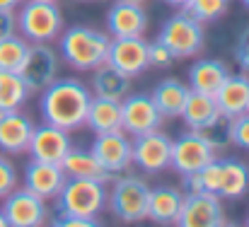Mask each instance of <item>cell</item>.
Returning a JSON list of instances; mask_svg holds the SVG:
<instances>
[{
  "mask_svg": "<svg viewBox=\"0 0 249 227\" xmlns=\"http://www.w3.org/2000/svg\"><path fill=\"white\" fill-rule=\"evenodd\" d=\"M61 167L66 172V176L71 179H97V181H111L114 174H109L97 159L92 152H85V150H68V155L61 159Z\"/></svg>",
  "mask_w": 249,
  "mask_h": 227,
  "instance_id": "obj_25",
  "label": "cell"
},
{
  "mask_svg": "<svg viewBox=\"0 0 249 227\" xmlns=\"http://www.w3.org/2000/svg\"><path fill=\"white\" fill-rule=\"evenodd\" d=\"M181 181L189 193L208 191L220 198L235 201V198H242L249 191V164H245L242 159H235V157H225V159L213 157L198 172L184 174Z\"/></svg>",
  "mask_w": 249,
  "mask_h": 227,
  "instance_id": "obj_2",
  "label": "cell"
},
{
  "mask_svg": "<svg viewBox=\"0 0 249 227\" xmlns=\"http://www.w3.org/2000/svg\"><path fill=\"white\" fill-rule=\"evenodd\" d=\"M99 220H85V218H73V215H61L58 220H53V225H63V227H89L97 225Z\"/></svg>",
  "mask_w": 249,
  "mask_h": 227,
  "instance_id": "obj_37",
  "label": "cell"
},
{
  "mask_svg": "<svg viewBox=\"0 0 249 227\" xmlns=\"http://www.w3.org/2000/svg\"><path fill=\"white\" fill-rule=\"evenodd\" d=\"M230 145L249 150V114H240L230 119Z\"/></svg>",
  "mask_w": 249,
  "mask_h": 227,
  "instance_id": "obj_33",
  "label": "cell"
},
{
  "mask_svg": "<svg viewBox=\"0 0 249 227\" xmlns=\"http://www.w3.org/2000/svg\"><path fill=\"white\" fill-rule=\"evenodd\" d=\"M167 5H172V7H181V10H186V5L191 2V0H165Z\"/></svg>",
  "mask_w": 249,
  "mask_h": 227,
  "instance_id": "obj_39",
  "label": "cell"
},
{
  "mask_svg": "<svg viewBox=\"0 0 249 227\" xmlns=\"http://www.w3.org/2000/svg\"><path fill=\"white\" fill-rule=\"evenodd\" d=\"M189 85H184L179 77H165L155 85V89L150 92V99L155 102L158 111L165 119H177L184 109V102L189 97Z\"/></svg>",
  "mask_w": 249,
  "mask_h": 227,
  "instance_id": "obj_24",
  "label": "cell"
},
{
  "mask_svg": "<svg viewBox=\"0 0 249 227\" xmlns=\"http://www.w3.org/2000/svg\"><path fill=\"white\" fill-rule=\"evenodd\" d=\"M107 181L97 179H66L63 189L56 196V206L61 215H73L85 220H97V215L107 208Z\"/></svg>",
  "mask_w": 249,
  "mask_h": 227,
  "instance_id": "obj_5",
  "label": "cell"
},
{
  "mask_svg": "<svg viewBox=\"0 0 249 227\" xmlns=\"http://www.w3.org/2000/svg\"><path fill=\"white\" fill-rule=\"evenodd\" d=\"M131 92V77L124 75L109 63H102L92 70V94L109 97V99H124Z\"/></svg>",
  "mask_w": 249,
  "mask_h": 227,
  "instance_id": "obj_26",
  "label": "cell"
},
{
  "mask_svg": "<svg viewBox=\"0 0 249 227\" xmlns=\"http://www.w3.org/2000/svg\"><path fill=\"white\" fill-rule=\"evenodd\" d=\"M85 126H87L92 133L121 131V99H109V97H97V94H92Z\"/></svg>",
  "mask_w": 249,
  "mask_h": 227,
  "instance_id": "obj_23",
  "label": "cell"
},
{
  "mask_svg": "<svg viewBox=\"0 0 249 227\" xmlns=\"http://www.w3.org/2000/svg\"><path fill=\"white\" fill-rule=\"evenodd\" d=\"M247 114H249V106H247Z\"/></svg>",
  "mask_w": 249,
  "mask_h": 227,
  "instance_id": "obj_44",
  "label": "cell"
},
{
  "mask_svg": "<svg viewBox=\"0 0 249 227\" xmlns=\"http://www.w3.org/2000/svg\"><path fill=\"white\" fill-rule=\"evenodd\" d=\"M58 36H61L58 53L66 61V66H71L73 70L92 73L94 68L107 63L109 44H111V36L107 32L78 24V27H71V29L61 32Z\"/></svg>",
  "mask_w": 249,
  "mask_h": 227,
  "instance_id": "obj_3",
  "label": "cell"
},
{
  "mask_svg": "<svg viewBox=\"0 0 249 227\" xmlns=\"http://www.w3.org/2000/svg\"><path fill=\"white\" fill-rule=\"evenodd\" d=\"M165 116L158 111L150 94H126L121 99V131L131 136H143L162 128Z\"/></svg>",
  "mask_w": 249,
  "mask_h": 227,
  "instance_id": "obj_9",
  "label": "cell"
},
{
  "mask_svg": "<svg viewBox=\"0 0 249 227\" xmlns=\"http://www.w3.org/2000/svg\"><path fill=\"white\" fill-rule=\"evenodd\" d=\"M240 2H242V5H245V7H249V0H240Z\"/></svg>",
  "mask_w": 249,
  "mask_h": 227,
  "instance_id": "obj_41",
  "label": "cell"
},
{
  "mask_svg": "<svg viewBox=\"0 0 249 227\" xmlns=\"http://www.w3.org/2000/svg\"><path fill=\"white\" fill-rule=\"evenodd\" d=\"M17 34V12L15 10H0V41Z\"/></svg>",
  "mask_w": 249,
  "mask_h": 227,
  "instance_id": "obj_36",
  "label": "cell"
},
{
  "mask_svg": "<svg viewBox=\"0 0 249 227\" xmlns=\"http://www.w3.org/2000/svg\"><path fill=\"white\" fill-rule=\"evenodd\" d=\"M235 63L240 66L242 73L249 75V24L242 29L237 44H235Z\"/></svg>",
  "mask_w": 249,
  "mask_h": 227,
  "instance_id": "obj_35",
  "label": "cell"
},
{
  "mask_svg": "<svg viewBox=\"0 0 249 227\" xmlns=\"http://www.w3.org/2000/svg\"><path fill=\"white\" fill-rule=\"evenodd\" d=\"M27 51H29V41L24 36H7L0 41V70H10V73H19L24 61H27Z\"/></svg>",
  "mask_w": 249,
  "mask_h": 227,
  "instance_id": "obj_29",
  "label": "cell"
},
{
  "mask_svg": "<svg viewBox=\"0 0 249 227\" xmlns=\"http://www.w3.org/2000/svg\"><path fill=\"white\" fill-rule=\"evenodd\" d=\"M247 225H249V215H247Z\"/></svg>",
  "mask_w": 249,
  "mask_h": 227,
  "instance_id": "obj_43",
  "label": "cell"
},
{
  "mask_svg": "<svg viewBox=\"0 0 249 227\" xmlns=\"http://www.w3.org/2000/svg\"><path fill=\"white\" fill-rule=\"evenodd\" d=\"M66 172L61 164H53V162H41V159H32L27 162L24 167V186L29 191H34L36 196L41 198H56L58 191L63 189L66 184Z\"/></svg>",
  "mask_w": 249,
  "mask_h": 227,
  "instance_id": "obj_18",
  "label": "cell"
},
{
  "mask_svg": "<svg viewBox=\"0 0 249 227\" xmlns=\"http://www.w3.org/2000/svg\"><path fill=\"white\" fill-rule=\"evenodd\" d=\"M148 201H150V186L145 179L136 174H124V176L111 179L107 206L116 220L128 223V225L148 220Z\"/></svg>",
  "mask_w": 249,
  "mask_h": 227,
  "instance_id": "obj_4",
  "label": "cell"
},
{
  "mask_svg": "<svg viewBox=\"0 0 249 227\" xmlns=\"http://www.w3.org/2000/svg\"><path fill=\"white\" fill-rule=\"evenodd\" d=\"M107 32L111 39L124 36H145L148 12L138 0H116L107 10Z\"/></svg>",
  "mask_w": 249,
  "mask_h": 227,
  "instance_id": "obj_13",
  "label": "cell"
},
{
  "mask_svg": "<svg viewBox=\"0 0 249 227\" xmlns=\"http://www.w3.org/2000/svg\"><path fill=\"white\" fill-rule=\"evenodd\" d=\"M29 94L32 92L27 89V85L19 77V73L0 70V111L19 109L29 99Z\"/></svg>",
  "mask_w": 249,
  "mask_h": 227,
  "instance_id": "obj_28",
  "label": "cell"
},
{
  "mask_svg": "<svg viewBox=\"0 0 249 227\" xmlns=\"http://www.w3.org/2000/svg\"><path fill=\"white\" fill-rule=\"evenodd\" d=\"M184 203V191L174 186H158L150 189V201H148V220L155 225H177V218L181 213Z\"/></svg>",
  "mask_w": 249,
  "mask_h": 227,
  "instance_id": "obj_21",
  "label": "cell"
},
{
  "mask_svg": "<svg viewBox=\"0 0 249 227\" xmlns=\"http://www.w3.org/2000/svg\"><path fill=\"white\" fill-rule=\"evenodd\" d=\"M22 0H0V10H17Z\"/></svg>",
  "mask_w": 249,
  "mask_h": 227,
  "instance_id": "obj_38",
  "label": "cell"
},
{
  "mask_svg": "<svg viewBox=\"0 0 249 227\" xmlns=\"http://www.w3.org/2000/svg\"><path fill=\"white\" fill-rule=\"evenodd\" d=\"M17 186V169L10 157L0 155V201Z\"/></svg>",
  "mask_w": 249,
  "mask_h": 227,
  "instance_id": "obj_34",
  "label": "cell"
},
{
  "mask_svg": "<svg viewBox=\"0 0 249 227\" xmlns=\"http://www.w3.org/2000/svg\"><path fill=\"white\" fill-rule=\"evenodd\" d=\"M138 2H143V0H138Z\"/></svg>",
  "mask_w": 249,
  "mask_h": 227,
  "instance_id": "obj_45",
  "label": "cell"
},
{
  "mask_svg": "<svg viewBox=\"0 0 249 227\" xmlns=\"http://www.w3.org/2000/svg\"><path fill=\"white\" fill-rule=\"evenodd\" d=\"M68 150H71L68 131H63L58 126H51L46 121L41 126H34V133H32V140H29V148H27L32 159L61 164V159L68 155Z\"/></svg>",
  "mask_w": 249,
  "mask_h": 227,
  "instance_id": "obj_17",
  "label": "cell"
},
{
  "mask_svg": "<svg viewBox=\"0 0 249 227\" xmlns=\"http://www.w3.org/2000/svg\"><path fill=\"white\" fill-rule=\"evenodd\" d=\"M34 123L19 109L0 111V150L10 155H22L29 148Z\"/></svg>",
  "mask_w": 249,
  "mask_h": 227,
  "instance_id": "obj_19",
  "label": "cell"
},
{
  "mask_svg": "<svg viewBox=\"0 0 249 227\" xmlns=\"http://www.w3.org/2000/svg\"><path fill=\"white\" fill-rule=\"evenodd\" d=\"M2 218L7 227H39L49 220V206L46 198L36 196L34 191L24 189H12L2 198Z\"/></svg>",
  "mask_w": 249,
  "mask_h": 227,
  "instance_id": "obj_8",
  "label": "cell"
},
{
  "mask_svg": "<svg viewBox=\"0 0 249 227\" xmlns=\"http://www.w3.org/2000/svg\"><path fill=\"white\" fill-rule=\"evenodd\" d=\"M194 133L201 136L213 150L218 152L230 145V119L223 116V114H218L213 121H208V123L201 126V128H196Z\"/></svg>",
  "mask_w": 249,
  "mask_h": 227,
  "instance_id": "obj_30",
  "label": "cell"
},
{
  "mask_svg": "<svg viewBox=\"0 0 249 227\" xmlns=\"http://www.w3.org/2000/svg\"><path fill=\"white\" fill-rule=\"evenodd\" d=\"M215 106L223 116L232 119L245 114L249 106V75L240 73V75H228V80L218 87V92L213 94Z\"/></svg>",
  "mask_w": 249,
  "mask_h": 227,
  "instance_id": "obj_20",
  "label": "cell"
},
{
  "mask_svg": "<svg viewBox=\"0 0 249 227\" xmlns=\"http://www.w3.org/2000/svg\"><path fill=\"white\" fill-rule=\"evenodd\" d=\"M0 227H7V223H5V218H2V210H0Z\"/></svg>",
  "mask_w": 249,
  "mask_h": 227,
  "instance_id": "obj_40",
  "label": "cell"
},
{
  "mask_svg": "<svg viewBox=\"0 0 249 227\" xmlns=\"http://www.w3.org/2000/svg\"><path fill=\"white\" fill-rule=\"evenodd\" d=\"M107 63L128 77H138L148 70V41L143 36L111 39Z\"/></svg>",
  "mask_w": 249,
  "mask_h": 227,
  "instance_id": "obj_15",
  "label": "cell"
},
{
  "mask_svg": "<svg viewBox=\"0 0 249 227\" xmlns=\"http://www.w3.org/2000/svg\"><path fill=\"white\" fill-rule=\"evenodd\" d=\"M174 61H177L174 53L167 49L160 39H155V41L148 44V68H160V70H165V68H172V66H174Z\"/></svg>",
  "mask_w": 249,
  "mask_h": 227,
  "instance_id": "obj_32",
  "label": "cell"
},
{
  "mask_svg": "<svg viewBox=\"0 0 249 227\" xmlns=\"http://www.w3.org/2000/svg\"><path fill=\"white\" fill-rule=\"evenodd\" d=\"M230 10V0H191L186 12L198 22H215Z\"/></svg>",
  "mask_w": 249,
  "mask_h": 227,
  "instance_id": "obj_31",
  "label": "cell"
},
{
  "mask_svg": "<svg viewBox=\"0 0 249 227\" xmlns=\"http://www.w3.org/2000/svg\"><path fill=\"white\" fill-rule=\"evenodd\" d=\"M158 39L165 44L167 49L174 53V58H191L198 56L206 46V32H203V22H198L196 17H191L186 10L177 12L167 19L158 34Z\"/></svg>",
  "mask_w": 249,
  "mask_h": 227,
  "instance_id": "obj_7",
  "label": "cell"
},
{
  "mask_svg": "<svg viewBox=\"0 0 249 227\" xmlns=\"http://www.w3.org/2000/svg\"><path fill=\"white\" fill-rule=\"evenodd\" d=\"M223 198L208 191L201 193H184L181 213L177 218L179 227H220L225 225Z\"/></svg>",
  "mask_w": 249,
  "mask_h": 227,
  "instance_id": "obj_10",
  "label": "cell"
},
{
  "mask_svg": "<svg viewBox=\"0 0 249 227\" xmlns=\"http://www.w3.org/2000/svg\"><path fill=\"white\" fill-rule=\"evenodd\" d=\"M17 32L29 44H51L63 32V12L49 0H22L17 12Z\"/></svg>",
  "mask_w": 249,
  "mask_h": 227,
  "instance_id": "obj_6",
  "label": "cell"
},
{
  "mask_svg": "<svg viewBox=\"0 0 249 227\" xmlns=\"http://www.w3.org/2000/svg\"><path fill=\"white\" fill-rule=\"evenodd\" d=\"M89 152L94 155V159L109 172V174H121L133 164V148L131 140L126 138L124 131H111V133H97V138L92 140Z\"/></svg>",
  "mask_w": 249,
  "mask_h": 227,
  "instance_id": "obj_12",
  "label": "cell"
},
{
  "mask_svg": "<svg viewBox=\"0 0 249 227\" xmlns=\"http://www.w3.org/2000/svg\"><path fill=\"white\" fill-rule=\"evenodd\" d=\"M133 164H138L148 174H160L169 167L172 157V138L162 131H150L143 136H133Z\"/></svg>",
  "mask_w": 249,
  "mask_h": 227,
  "instance_id": "obj_14",
  "label": "cell"
},
{
  "mask_svg": "<svg viewBox=\"0 0 249 227\" xmlns=\"http://www.w3.org/2000/svg\"><path fill=\"white\" fill-rule=\"evenodd\" d=\"M39 111L41 119L63 131H78L85 126L89 109V87L78 77H56L46 89L39 92Z\"/></svg>",
  "mask_w": 249,
  "mask_h": 227,
  "instance_id": "obj_1",
  "label": "cell"
},
{
  "mask_svg": "<svg viewBox=\"0 0 249 227\" xmlns=\"http://www.w3.org/2000/svg\"><path fill=\"white\" fill-rule=\"evenodd\" d=\"M49 2H58V0H49Z\"/></svg>",
  "mask_w": 249,
  "mask_h": 227,
  "instance_id": "obj_42",
  "label": "cell"
},
{
  "mask_svg": "<svg viewBox=\"0 0 249 227\" xmlns=\"http://www.w3.org/2000/svg\"><path fill=\"white\" fill-rule=\"evenodd\" d=\"M218 114H220V111H218V106H215L213 94H203V92H194V89H191L179 116L186 121L189 131H196V128L206 126L208 121H213Z\"/></svg>",
  "mask_w": 249,
  "mask_h": 227,
  "instance_id": "obj_27",
  "label": "cell"
},
{
  "mask_svg": "<svg viewBox=\"0 0 249 227\" xmlns=\"http://www.w3.org/2000/svg\"><path fill=\"white\" fill-rule=\"evenodd\" d=\"M215 157V150L194 131L184 133L181 138L172 140V157H169V167H174L181 176L198 172L201 167H206L211 159Z\"/></svg>",
  "mask_w": 249,
  "mask_h": 227,
  "instance_id": "obj_16",
  "label": "cell"
},
{
  "mask_svg": "<svg viewBox=\"0 0 249 227\" xmlns=\"http://www.w3.org/2000/svg\"><path fill=\"white\" fill-rule=\"evenodd\" d=\"M19 77L24 80L29 92L46 89L58 77V53L51 44H29L27 61L19 70Z\"/></svg>",
  "mask_w": 249,
  "mask_h": 227,
  "instance_id": "obj_11",
  "label": "cell"
},
{
  "mask_svg": "<svg viewBox=\"0 0 249 227\" xmlns=\"http://www.w3.org/2000/svg\"><path fill=\"white\" fill-rule=\"evenodd\" d=\"M230 68L225 61L218 58H198L189 68V89L203 92V94H215L218 87L228 80Z\"/></svg>",
  "mask_w": 249,
  "mask_h": 227,
  "instance_id": "obj_22",
  "label": "cell"
}]
</instances>
